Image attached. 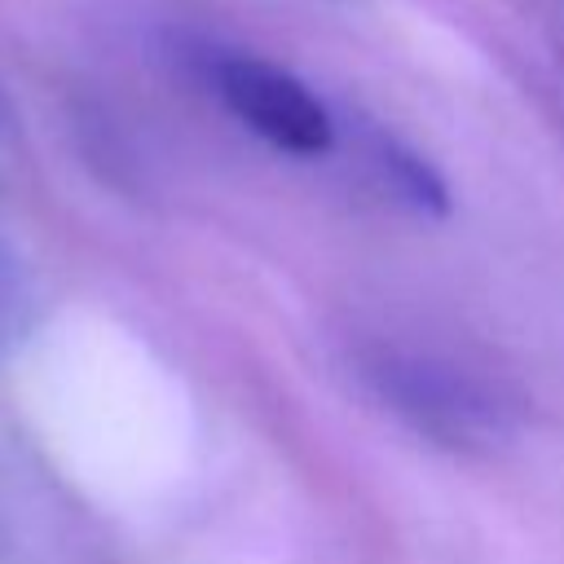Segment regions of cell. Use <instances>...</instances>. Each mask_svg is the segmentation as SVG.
Returning <instances> with one entry per match:
<instances>
[{"label":"cell","instance_id":"3","mask_svg":"<svg viewBox=\"0 0 564 564\" xmlns=\"http://www.w3.org/2000/svg\"><path fill=\"white\" fill-rule=\"evenodd\" d=\"M370 154H375V167L383 172V181L397 189V198L423 216H445L449 212V189L441 181V172L410 145H401L397 137L388 132H375L370 137Z\"/></svg>","mask_w":564,"mask_h":564},{"label":"cell","instance_id":"1","mask_svg":"<svg viewBox=\"0 0 564 564\" xmlns=\"http://www.w3.org/2000/svg\"><path fill=\"white\" fill-rule=\"evenodd\" d=\"M361 379L392 414L449 449H489L516 423V401L498 383L436 352L370 344L361 352Z\"/></svg>","mask_w":564,"mask_h":564},{"label":"cell","instance_id":"2","mask_svg":"<svg viewBox=\"0 0 564 564\" xmlns=\"http://www.w3.org/2000/svg\"><path fill=\"white\" fill-rule=\"evenodd\" d=\"M207 79L216 97L234 110V119L247 123L264 145L295 154V159H317L335 145L330 110L286 66L256 57V53L220 48L207 57Z\"/></svg>","mask_w":564,"mask_h":564}]
</instances>
